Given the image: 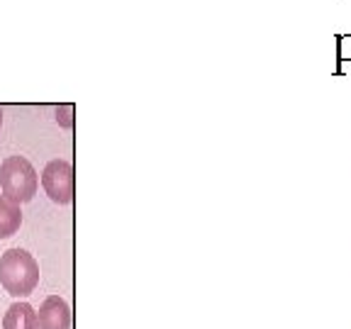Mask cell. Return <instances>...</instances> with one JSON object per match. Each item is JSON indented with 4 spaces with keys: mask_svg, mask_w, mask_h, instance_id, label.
<instances>
[{
    "mask_svg": "<svg viewBox=\"0 0 351 329\" xmlns=\"http://www.w3.org/2000/svg\"><path fill=\"white\" fill-rule=\"evenodd\" d=\"M39 329H71V310L64 297L51 295L39 307Z\"/></svg>",
    "mask_w": 351,
    "mask_h": 329,
    "instance_id": "4",
    "label": "cell"
},
{
    "mask_svg": "<svg viewBox=\"0 0 351 329\" xmlns=\"http://www.w3.org/2000/svg\"><path fill=\"white\" fill-rule=\"evenodd\" d=\"M39 283V263L25 249H8L0 256V285L12 297H27Z\"/></svg>",
    "mask_w": 351,
    "mask_h": 329,
    "instance_id": "1",
    "label": "cell"
},
{
    "mask_svg": "<svg viewBox=\"0 0 351 329\" xmlns=\"http://www.w3.org/2000/svg\"><path fill=\"white\" fill-rule=\"evenodd\" d=\"M22 225V210L20 203L10 200L8 195H0V239L12 236Z\"/></svg>",
    "mask_w": 351,
    "mask_h": 329,
    "instance_id": "6",
    "label": "cell"
},
{
    "mask_svg": "<svg viewBox=\"0 0 351 329\" xmlns=\"http://www.w3.org/2000/svg\"><path fill=\"white\" fill-rule=\"evenodd\" d=\"M0 127H3V110H0Z\"/></svg>",
    "mask_w": 351,
    "mask_h": 329,
    "instance_id": "9",
    "label": "cell"
},
{
    "mask_svg": "<svg viewBox=\"0 0 351 329\" xmlns=\"http://www.w3.org/2000/svg\"><path fill=\"white\" fill-rule=\"evenodd\" d=\"M0 188H3V195L15 203H29L37 195L39 175L25 156H8L0 164Z\"/></svg>",
    "mask_w": 351,
    "mask_h": 329,
    "instance_id": "2",
    "label": "cell"
},
{
    "mask_svg": "<svg viewBox=\"0 0 351 329\" xmlns=\"http://www.w3.org/2000/svg\"><path fill=\"white\" fill-rule=\"evenodd\" d=\"M44 193L59 205H69L73 200V166L64 159H54L42 171Z\"/></svg>",
    "mask_w": 351,
    "mask_h": 329,
    "instance_id": "3",
    "label": "cell"
},
{
    "mask_svg": "<svg viewBox=\"0 0 351 329\" xmlns=\"http://www.w3.org/2000/svg\"><path fill=\"white\" fill-rule=\"evenodd\" d=\"M56 120L64 127H73V105H61V108L56 110Z\"/></svg>",
    "mask_w": 351,
    "mask_h": 329,
    "instance_id": "7",
    "label": "cell"
},
{
    "mask_svg": "<svg viewBox=\"0 0 351 329\" xmlns=\"http://www.w3.org/2000/svg\"><path fill=\"white\" fill-rule=\"evenodd\" d=\"M3 329H39V319L29 302H15L3 315Z\"/></svg>",
    "mask_w": 351,
    "mask_h": 329,
    "instance_id": "5",
    "label": "cell"
},
{
    "mask_svg": "<svg viewBox=\"0 0 351 329\" xmlns=\"http://www.w3.org/2000/svg\"><path fill=\"white\" fill-rule=\"evenodd\" d=\"M339 59L341 61L351 59V37H341L339 39Z\"/></svg>",
    "mask_w": 351,
    "mask_h": 329,
    "instance_id": "8",
    "label": "cell"
}]
</instances>
